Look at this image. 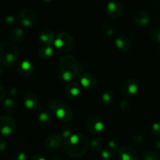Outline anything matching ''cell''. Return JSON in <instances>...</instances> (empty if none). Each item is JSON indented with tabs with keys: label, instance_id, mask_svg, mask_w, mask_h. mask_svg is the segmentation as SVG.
Returning <instances> with one entry per match:
<instances>
[{
	"label": "cell",
	"instance_id": "cell-1",
	"mask_svg": "<svg viewBox=\"0 0 160 160\" xmlns=\"http://www.w3.org/2000/svg\"><path fill=\"white\" fill-rule=\"evenodd\" d=\"M80 64L76 57L71 55L64 56L57 64V77L62 81L72 82L80 74Z\"/></svg>",
	"mask_w": 160,
	"mask_h": 160
},
{
	"label": "cell",
	"instance_id": "cell-2",
	"mask_svg": "<svg viewBox=\"0 0 160 160\" xmlns=\"http://www.w3.org/2000/svg\"><path fill=\"white\" fill-rule=\"evenodd\" d=\"M89 142L87 137L83 134H73L65 141L64 149L70 157H81L87 152Z\"/></svg>",
	"mask_w": 160,
	"mask_h": 160
},
{
	"label": "cell",
	"instance_id": "cell-3",
	"mask_svg": "<svg viewBox=\"0 0 160 160\" xmlns=\"http://www.w3.org/2000/svg\"><path fill=\"white\" fill-rule=\"evenodd\" d=\"M20 52L17 47L9 42L0 43V64L4 67H12L18 63Z\"/></svg>",
	"mask_w": 160,
	"mask_h": 160
},
{
	"label": "cell",
	"instance_id": "cell-4",
	"mask_svg": "<svg viewBox=\"0 0 160 160\" xmlns=\"http://www.w3.org/2000/svg\"><path fill=\"white\" fill-rule=\"evenodd\" d=\"M48 107L56 118L62 123H67L72 120L73 112L71 108L62 102L56 99H49L47 102Z\"/></svg>",
	"mask_w": 160,
	"mask_h": 160
},
{
	"label": "cell",
	"instance_id": "cell-5",
	"mask_svg": "<svg viewBox=\"0 0 160 160\" xmlns=\"http://www.w3.org/2000/svg\"><path fill=\"white\" fill-rule=\"evenodd\" d=\"M53 45L59 52L64 53L71 52L75 48V40L71 34L66 31H60L56 34Z\"/></svg>",
	"mask_w": 160,
	"mask_h": 160
},
{
	"label": "cell",
	"instance_id": "cell-6",
	"mask_svg": "<svg viewBox=\"0 0 160 160\" xmlns=\"http://www.w3.org/2000/svg\"><path fill=\"white\" fill-rule=\"evenodd\" d=\"M18 20L20 24L26 28L33 26L37 20L35 12L29 7L22 8L18 14Z\"/></svg>",
	"mask_w": 160,
	"mask_h": 160
},
{
	"label": "cell",
	"instance_id": "cell-7",
	"mask_svg": "<svg viewBox=\"0 0 160 160\" xmlns=\"http://www.w3.org/2000/svg\"><path fill=\"white\" fill-rule=\"evenodd\" d=\"M86 128L88 131L94 134H98L105 129L104 122L98 116L91 115L86 119Z\"/></svg>",
	"mask_w": 160,
	"mask_h": 160
},
{
	"label": "cell",
	"instance_id": "cell-8",
	"mask_svg": "<svg viewBox=\"0 0 160 160\" xmlns=\"http://www.w3.org/2000/svg\"><path fill=\"white\" fill-rule=\"evenodd\" d=\"M17 128V123L12 117L2 115L0 117V133L3 136L12 134Z\"/></svg>",
	"mask_w": 160,
	"mask_h": 160
},
{
	"label": "cell",
	"instance_id": "cell-9",
	"mask_svg": "<svg viewBox=\"0 0 160 160\" xmlns=\"http://www.w3.org/2000/svg\"><path fill=\"white\" fill-rule=\"evenodd\" d=\"M140 89V83L135 78H129L125 80L121 86V92L126 96H133L138 92Z\"/></svg>",
	"mask_w": 160,
	"mask_h": 160
},
{
	"label": "cell",
	"instance_id": "cell-10",
	"mask_svg": "<svg viewBox=\"0 0 160 160\" xmlns=\"http://www.w3.org/2000/svg\"><path fill=\"white\" fill-rule=\"evenodd\" d=\"M44 146L50 151L58 150L63 145V138L60 134H53L48 136L44 141Z\"/></svg>",
	"mask_w": 160,
	"mask_h": 160
},
{
	"label": "cell",
	"instance_id": "cell-11",
	"mask_svg": "<svg viewBox=\"0 0 160 160\" xmlns=\"http://www.w3.org/2000/svg\"><path fill=\"white\" fill-rule=\"evenodd\" d=\"M23 104L31 110H39L42 108L38 96L32 92H28L23 95Z\"/></svg>",
	"mask_w": 160,
	"mask_h": 160
},
{
	"label": "cell",
	"instance_id": "cell-12",
	"mask_svg": "<svg viewBox=\"0 0 160 160\" xmlns=\"http://www.w3.org/2000/svg\"><path fill=\"white\" fill-rule=\"evenodd\" d=\"M35 65L30 60L20 61L17 65V71L20 76H31L35 71Z\"/></svg>",
	"mask_w": 160,
	"mask_h": 160
},
{
	"label": "cell",
	"instance_id": "cell-13",
	"mask_svg": "<svg viewBox=\"0 0 160 160\" xmlns=\"http://www.w3.org/2000/svg\"><path fill=\"white\" fill-rule=\"evenodd\" d=\"M106 13L112 18H117L123 12V6L117 1H109L106 7Z\"/></svg>",
	"mask_w": 160,
	"mask_h": 160
},
{
	"label": "cell",
	"instance_id": "cell-14",
	"mask_svg": "<svg viewBox=\"0 0 160 160\" xmlns=\"http://www.w3.org/2000/svg\"><path fill=\"white\" fill-rule=\"evenodd\" d=\"M81 92V86L75 81L70 82L65 88V95L68 99L74 100L79 97Z\"/></svg>",
	"mask_w": 160,
	"mask_h": 160
},
{
	"label": "cell",
	"instance_id": "cell-15",
	"mask_svg": "<svg viewBox=\"0 0 160 160\" xmlns=\"http://www.w3.org/2000/svg\"><path fill=\"white\" fill-rule=\"evenodd\" d=\"M118 157L120 160H137L138 152L131 146H123L118 149Z\"/></svg>",
	"mask_w": 160,
	"mask_h": 160
},
{
	"label": "cell",
	"instance_id": "cell-16",
	"mask_svg": "<svg viewBox=\"0 0 160 160\" xmlns=\"http://www.w3.org/2000/svg\"><path fill=\"white\" fill-rule=\"evenodd\" d=\"M80 84L84 88L92 89L97 85V78L91 73H84L80 76Z\"/></svg>",
	"mask_w": 160,
	"mask_h": 160
},
{
	"label": "cell",
	"instance_id": "cell-17",
	"mask_svg": "<svg viewBox=\"0 0 160 160\" xmlns=\"http://www.w3.org/2000/svg\"><path fill=\"white\" fill-rule=\"evenodd\" d=\"M151 14L148 11L142 9L139 10L134 14V21L138 26H146L151 21Z\"/></svg>",
	"mask_w": 160,
	"mask_h": 160
},
{
	"label": "cell",
	"instance_id": "cell-18",
	"mask_svg": "<svg viewBox=\"0 0 160 160\" xmlns=\"http://www.w3.org/2000/svg\"><path fill=\"white\" fill-rule=\"evenodd\" d=\"M116 47L121 52H128L131 47V42L128 36L124 34H119L114 41Z\"/></svg>",
	"mask_w": 160,
	"mask_h": 160
},
{
	"label": "cell",
	"instance_id": "cell-19",
	"mask_svg": "<svg viewBox=\"0 0 160 160\" xmlns=\"http://www.w3.org/2000/svg\"><path fill=\"white\" fill-rule=\"evenodd\" d=\"M39 123L43 126H48L53 121V113L50 109H45L39 113L38 118Z\"/></svg>",
	"mask_w": 160,
	"mask_h": 160
},
{
	"label": "cell",
	"instance_id": "cell-20",
	"mask_svg": "<svg viewBox=\"0 0 160 160\" xmlns=\"http://www.w3.org/2000/svg\"><path fill=\"white\" fill-rule=\"evenodd\" d=\"M38 55L42 59H48L54 54V48L51 44H42L38 48Z\"/></svg>",
	"mask_w": 160,
	"mask_h": 160
},
{
	"label": "cell",
	"instance_id": "cell-21",
	"mask_svg": "<svg viewBox=\"0 0 160 160\" xmlns=\"http://www.w3.org/2000/svg\"><path fill=\"white\" fill-rule=\"evenodd\" d=\"M115 102V94L112 90H106L101 95L102 104L106 107H109L113 105Z\"/></svg>",
	"mask_w": 160,
	"mask_h": 160
},
{
	"label": "cell",
	"instance_id": "cell-22",
	"mask_svg": "<svg viewBox=\"0 0 160 160\" xmlns=\"http://www.w3.org/2000/svg\"><path fill=\"white\" fill-rule=\"evenodd\" d=\"M56 34L51 30H45L42 31L38 36V39L42 44H52Z\"/></svg>",
	"mask_w": 160,
	"mask_h": 160
},
{
	"label": "cell",
	"instance_id": "cell-23",
	"mask_svg": "<svg viewBox=\"0 0 160 160\" xmlns=\"http://www.w3.org/2000/svg\"><path fill=\"white\" fill-rule=\"evenodd\" d=\"M25 37V33L23 29L20 28H15L11 31V39L15 43H21Z\"/></svg>",
	"mask_w": 160,
	"mask_h": 160
},
{
	"label": "cell",
	"instance_id": "cell-24",
	"mask_svg": "<svg viewBox=\"0 0 160 160\" xmlns=\"http://www.w3.org/2000/svg\"><path fill=\"white\" fill-rule=\"evenodd\" d=\"M2 107L4 112L6 113H12L17 108V104H16L15 101L12 98H5L2 101Z\"/></svg>",
	"mask_w": 160,
	"mask_h": 160
},
{
	"label": "cell",
	"instance_id": "cell-25",
	"mask_svg": "<svg viewBox=\"0 0 160 160\" xmlns=\"http://www.w3.org/2000/svg\"><path fill=\"white\" fill-rule=\"evenodd\" d=\"M89 147H90V149L92 150V152H93L94 153L99 152L102 150V141L99 138H95L92 139V141L90 142Z\"/></svg>",
	"mask_w": 160,
	"mask_h": 160
},
{
	"label": "cell",
	"instance_id": "cell-26",
	"mask_svg": "<svg viewBox=\"0 0 160 160\" xmlns=\"http://www.w3.org/2000/svg\"><path fill=\"white\" fill-rule=\"evenodd\" d=\"M149 37L155 43L160 44V28H153L149 32Z\"/></svg>",
	"mask_w": 160,
	"mask_h": 160
},
{
	"label": "cell",
	"instance_id": "cell-27",
	"mask_svg": "<svg viewBox=\"0 0 160 160\" xmlns=\"http://www.w3.org/2000/svg\"><path fill=\"white\" fill-rule=\"evenodd\" d=\"M102 33L104 36L107 38H111L114 35V28L109 23H105L102 27Z\"/></svg>",
	"mask_w": 160,
	"mask_h": 160
},
{
	"label": "cell",
	"instance_id": "cell-28",
	"mask_svg": "<svg viewBox=\"0 0 160 160\" xmlns=\"http://www.w3.org/2000/svg\"><path fill=\"white\" fill-rule=\"evenodd\" d=\"M142 160H160V156L156 152L147 151L142 156Z\"/></svg>",
	"mask_w": 160,
	"mask_h": 160
},
{
	"label": "cell",
	"instance_id": "cell-29",
	"mask_svg": "<svg viewBox=\"0 0 160 160\" xmlns=\"http://www.w3.org/2000/svg\"><path fill=\"white\" fill-rule=\"evenodd\" d=\"M73 134V128L70 126H65L61 129V134L60 135L62 136V138L67 140L68 139L70 136H72Z\"/></svg>",
	"mask_w": 160,
	"mask_h": 160
},
{
	"label": "cell",
	"instance_id": "cell-30",
	"mask_svg": "<svg viewBox=\"0 0 160 160\" xmlns=\"http://www.w3.org/2000/svg\"><path fill=\"white\" fill-rule=\"evenodd\" d=\"M115 156V152L109 149V148L103 149L101 152V157L105 160H110L113 159Z\"/></svg>",
	"mask_w": 160,
	"mask_h": 160
},
{
	"label": "cell",
	"instance_id": "cell-31",
	"mask_svg": "<svg viewBox=\"0 0 160 160\" xmlns=\"http://www.w3.org/2000/svg\"><path fill=\"white\" fill-rule=\"evenodd\" d=\"M152 132L154 135H160V120L153 123L152 126Z\"/></svg>",
	"mask_w": 160,
	"mask_h": 160
},
{
	"label": "cell",
	"instance_id": "cell-32",
	"mask_svg": "<svg viewBox=\"0 0 160 160\" xmlns=\"http://www.w3.org/2000/svg\"><path fill=\"white\" fill-rule=\"evenodd\" d=\"M120 107L122 110L128 111L129 110L131 106H130L129 102H128V101H126V100H122L120 103Z\"/></svg>",
	"mask_w": 160,
	"mask_h": 160
},
{
	"label": "cell",
	"instance_id": "cell-33",
	"mask_svg": "<svg viewBox=\"0 0 160 160\" xmlns=\"http://www.w3.org/2000/svg\"><path fill=\"white\" fill-rule=\"evenodd\" d=\"M144 141V136L137 134L134 135L132 138V142L134 144H141Z\"/></svg>",
	"mask_w": 160,
	"mask_h": 160
},
{
	"label": "cell",
	"instance_id": "cell-34",
	"mask_svg": "<svg viewBox=\"0 0 160 160\" xmlns=\"http://www.w3.org/2000/svg\"><path fill=\"white\" fill-rule=\"evenodd\" d=\"M107 148H109V149L112 150V151L116 152V150L117 149V148H118V145H117V142H115V141H109V142H108V147Z\"/></svg>",
	"mask_w": 160,
	"mask_h": 160
},
{
	"label": "cell",
	"instance_id": "cell-35",
	"mask_svg": "<svg viewBox=\"0 0 160 160\" xmlns=\"http://www.w3.org/2000/svg\"><path fill=\"white\" fill-rule=\"evenodd\" d=\"M27 156L24 152H20L17 153L14 157V160H26Z\"/></svg>",
	"mask_w": 160,
	"mask_h": 160
},
{
	"label": "cell",
	"instance_id": "cell-36",
	"mask_svg": "<svg viewBox=\"0 0 160 160\" xmlns=\"http://www.w3.org/2000/svg\"><path fill=\"white\" fill-rule=\"evenodd\" d=\"M7 148V142L5 139L0 138V152H4Z\"/></svg>",
	"mask_w": 160,
	"mask_h": 160
},
{
	"label": "cell",
	"instance_id": "cell-37",
	"mask_svg": "<svg viewBox=\"0 0 160 160\" xmlns=\"http://www.w3.org/2000/svg\"><path fill=\"white\" fill-rule=\"evenodd\" d=\"M18 89L16 87H10L9 89H8V93L9 95H12V96H15L18 94Z\"/></svg>",
	"mask_w": 160,
	"mask_h": 160
},
{
	"label": "cell",
	"instance_id": "cell-38",
	"mask_svg": "<svg viewBox=\"0 0 160 160\" xmlns=\"http://www.w3.org/2000/svg\"><path fill=\"white\" fill-rule=\"evenodd\" d=\"M6 23L8 25H12L14 23H15V18H14L12 16H8V17H6Z\"/></svg>",
	"mask_w": 160,
	"mask_h": 160
},
{
	"label": "cell",
	"instance_id": "cell-39",
	"mask_svg": "<svg viewBox=\"0 0 160 160\" xmlns=\"http://www.w3.org/2000/svg\"><path fill=\"white\" fill-rule=\"evenodd\" d=\"M6 95V90H5V88H3V86L0 84V102L5 99Z\"/></svg>",
	"mask_w": 160,
	"mask_h": 160
},
{
	"label": "cell",
	"instance_id": "cell-40",
	"mask_svg": "<svg viewBox=\"0 0 160 160\" xmlns=\"http://www.w3.org/2000/svg\"><path fill=\"white\" fill-rule=\"evenodd\" d=\"M31 160H46V159H45V157H44L42 155L36 154L31 157Z\"/></svg>",
	"mask_w": 160,
	"mask_h": 160
},
{
	"label": "cell",
	"instance_id": "cell-41",
	"mask_svg": "<svg viewBox=\"0 0 160 160\" xmlns=\"http://www.w3.org/2000/svg\"><path fill=\"white\" fill-rule=\"evenodd\" d=\"M51 160H62V158H61L60 156H54V157L52 158Z\"/></svg>",
	"mask_w": 160,
	"mask_h": 160
},
{
	"label": "cell",
	"instance_id": "cell-42",
	"mask_svg": "<svg viewBox=\"0 0 160 160\" xmlns=\"http://www.w3.org/2000/svg\"><path fill=\"white\" fill-rule=\"evenodd\" d=\"M2 72H3V70H2V67H0V76H1V75L2 74Z\"/></svg>",
	"mask_w": 160,
	"mask_h": 160
},
{
	"label": "cell",
	"instance_id": "cell-43",
	"mask_svg": "<svg viewBox=\"0 0 160 160\" xmlns=\"http://www.w3.org/2000/svg\"><path fill=\"white\" fill-rule=\"evenodd\" d=\"M42 1L45 2H50V1H51V0H42Z\"/></svg>",
	"mask_w": 160,
	"mask_h": 160
},
{
	"label": "cell",
	"instance_id": "cell-44",
	"mask_svg": "<svg viewBox=\"0 0 160 160\" xmlns=\"http://www.w3.org/2000/svg\"><path fill=\"white\" fill-rule=\"evenodd\" d=\"M158 1H160V0H158Z\"/></svg>",
	"mask_w": 160,
	"mask_h": 160
}]
</instances>
